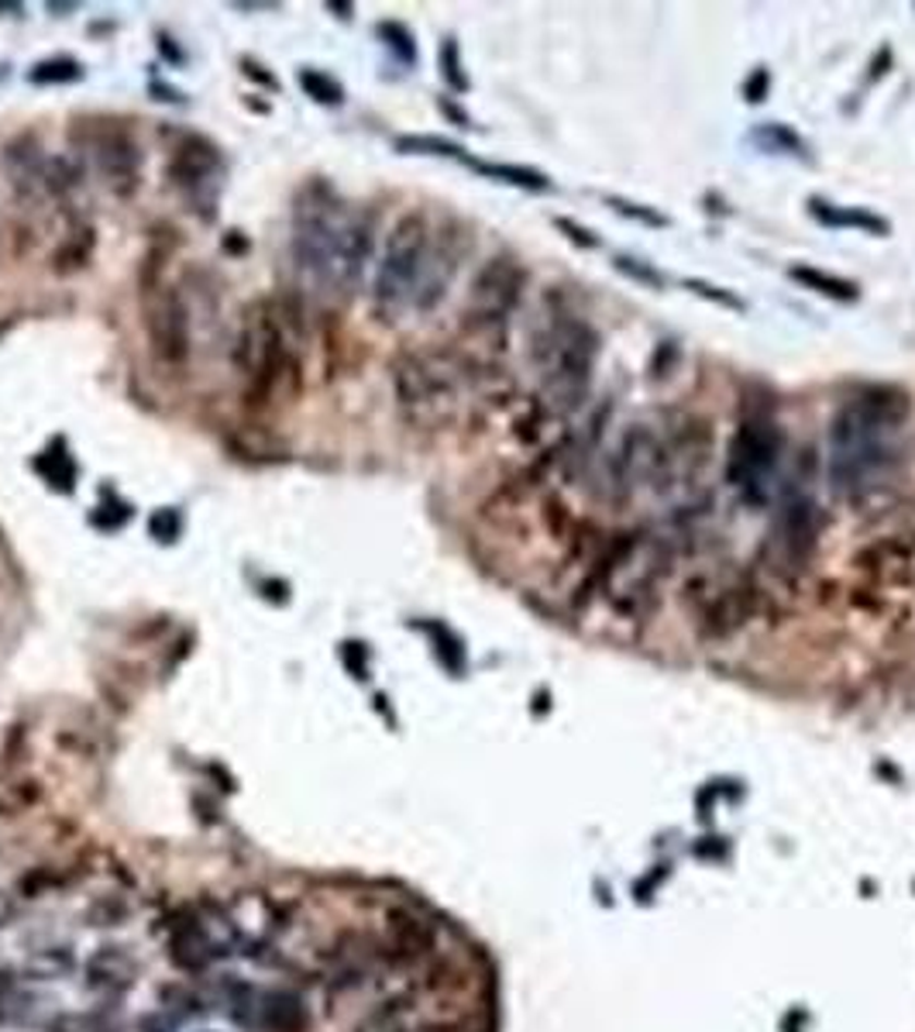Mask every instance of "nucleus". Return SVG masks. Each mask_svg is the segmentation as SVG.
Listing matches in <instances>:
<instances>
[{"mask_svg":"<svg viewBox=\"0 0 915 1032\" xmlns=\"http://www.w3.org/2000/svg\"><path fill=\"white\" fill-rule=\"evenodd\" d=\"M376 248L373 221L347 207L334 186L307 183L293 204V262L310 290L347 296L358 290Z\"/></svg>","mask_w":915,"mask_h":1032,"instance_id":"1","label":"nucleus"},{"mask_svg":"<svg viewBox=\"0 0 915 1032\" xmlns=\"http://www.w3.org/2000/svg\"><path fill=\"white\" fill-rule=\"evenodd\" d=\"M908 403L895 389H867L850 400L830 424V486L861 496L881 486L899 465V434Z\"/></svg>","mask_w":915,"mask_h":1032,"instance_id":"2","label":"nucleus"},{"mask_svg":"<svg viewBox=\"0 0 915 1032\" xmlns=\"http://www.w3.org/2000/svg\"><path fill=\"white\" fill-rule=\"evenodd\" d=\"M530 351L548 400L561 413L575 410L588 392V379H593L599 359L596 327L572 314H551L534 331Z\"/></svg>","mask_w":915,"mask_h":1032,"instance_id":"3","label":"nucleus"},{"mask_svg":"<svg viewBox=\"0 0 915 1032\" xmlns=\"http://www.w3.org/2000/svg\"><path fill=\"white\" fill-rule=\"evenodd\" d=\"M434 234L424 214H403L386 234L382 262L376 272V303L379 311L396 314L403 306H417L424 276L430 266Z\"/></svg>","mask_w":915,"mask_h":1032,"instance_id":"4","label":"nucleus"},{"mask_svg":"<svg viewBox=\"0 0 915 1032\" xmlns=\"http://www.w3.org/2000/svg\"><path fill=\"white\" fill-rule=\"evenodd\" d=\"M781 430L768 416H747L730 437L727 448V482L754 507L768 502L771 475L781 461Z\"/></svg>","mask_w":915,"mask_h":1032,"instance_id":"5","label":"nucleus"},{"mask_svg":"<svg viewBox=\"0 0 915 1032\" xmlns=\"http://www.w3.org/2000/svg\"><path fill=\"white\" fill-rule=\"evenodd\" d=\"M234 362L242 368V376H248L252 397H266L279 376L282 362H286V355H282V335L269 303L248 306V314L242 320V335H237Z\"/></svg>","mask_w":915,"mask_h":1032,"instance_id":"6","label":"nucleus"},{"mask_svg":"<svg viewBox=\"0 0 915 1032\" xmlns=\"http://www.w3.org/2000/svg\"><path fill=\"white\" fill-rule=\"evenodd\" d=\"M145 331L151 355L162 365L180 368L190 351H193V324H190V306L172 287H151L145 290Z\"/></svg>","mask_w":915,"mask_h":1032,"instance_id":"7","label":"nucleus"},{"mask_svg":"<svg viewBox=\"0 0 915 1032\" xmlns=\"http://www.w3.org/2000/svg\"><path fill=\"white\" fill-rule=\"evenodd\" d=\"M523 282H527V272H523L513 258H489L472 279L468 320H475L478 327L503 324L516 311V303L523 296Z\"/></svg>","mask_w":915,"mask_h":1032,"instance_id":"8","label":"nucleus"},{"mask_svg":"<svg viewBox=\"0 0 915 1032\" xmlns=\"http://www.w3.org/2000/svg\"><path fill=\"white\" fill-rule=\"evenodd\" d=\"M816 507L813 499L805 496H789L781 502L778 510V520L768 534V547L774 555V568L781 572H798V568L813 558V547H816Z\"/></svg>","mask_w":915,"mask_h":1032,"instance_id":"9","label":"nucleus"},{"mask_svg":"<svg viewBox=\"0 0 915 1032\" xmlns=\"http://www.w3.org/2000/svg\"><path fill=\"white\" fill-rule=\"evenodd\" d=\"M90 156L97 162V172L103 175V183L111 186L118 196H131L138 190L142 151H138V142L131 138L121 124L100 121V128L90 138Z\"/></svg>","mask_w":915,"mask_h":1032,"instance_id":"10","label":"nucleus"},{"mask_svg":"<svg viewBox=\"0 0 915 1032\" xmlns=\"http://www.w3.org/2000/svg\"><path fill=\"white\" fill-rule=\"evenodd\" d=\"M221 169V148L204 135H186L169 156V180L180 186L193 204L213 201V175Z\"/></svg>","mask_w":915,"mask_h":1032,"instance_id":"11","label":"nucleus"},{"mask_svg":"<svg viewBox=\"0 0 915 1032\" xmlns=\"http://www.w3.org/2000/svg\"><path fill=\"white\" fill-rule=\"evenodd\" d=\"M46 148H41L38 135H32V131H21V135H14L0 148V169H4L8 183L25 196L46 193Z\"/></svg>","mask_w":915,"mask_h":1032,"instance_id":"12","label":"nucleus"},{"mask_svg":"<svg viewBox=\"0 0 915 1032\" xmlns=\"http://www.w3.org/2000/svg\"><path fill=\"white\" fill-rule=\"evenodd\" d=\"M255 1008H258V1022L272 1032H300L307 1025V1008H303V1001L293 992H272Z\"/></svg>","mask_w":915,"mask_h":1032,"instance_id":"13","label":"nucleus"},{"mask_svg":"<svg viewBox=\"0 0 915 1032\" xmlns=\"http://www.w3.org/2000/svg\"><path fill=\"white\" fill-rule=\"evenodd\" d=\"M809 210L813 217L822 224V228H857V231H867V234H888V221L870 210H861V207H837V204H822V201H809Z\"/></svg>","mask_w":915,"mask_h":1032,"instance_id":"14","label":"nucleus"},{"mask_svg":"<svg viewBox=\"0 0 915 1032\" xmlns=\"http://www.w3.org/2000/svg\"><path fill=\"white\" fill-rule=\"evenodd\" d=\"M789 276L798 282V287L813 290V293H819V296L840 300V303H854V300L861 296L857 282L840 279V276H830V272H822V269H816V266H792Z\"/></svg>","mask_w":915,"mask_h":1032,"instance_id":"15","label":"nucleus"},{"mask_svg":"<svg viewBox=\"0 0 915 1032\" xmlns=\"http://www.w3.org/2000/svg\"><path fill=\"white\" fill-rule=\"evenodd\" d=\"M465 162L478 172L486 175V180H496V183H507V186H520V190H551V180L544 175L540 169H530V166H503V162H478V159H468Z\"/></svg>","mask_w":915,"mask_h":1032,"instance_id":"16","label":"nucleus"},{"mask_svg":"<svg viewBox=\"0 0 915 1032\" xmlns=\"http://www.w3.org/2000/svg\"><path fill=\"white\" fill-rule=\"evenodd\" d=\"M296 83L300 90L307 94L314 104L320 107H341L344 104V86L327 73V70H314V65H300L296 70Z\"/></svg>","mask_w":915,"mask_h":1032,"instance_id":"17","label":"nucleus"},{"mask_svg":"<svg viewBox=\"0 0 915 1032\" xmlns=\"http://www.w3.org/2000/svg\"><path fill=\"white\" fill-rule=\"evenodd\" d=\"M76 80H83V62L73 59V56L38 59L28 70V83L32 86H65V83H76Z\"/></svg>","mask_w":915,"mask_h":1032,"instance_id":"18","label":"nucleus"},{"mask_svg":"<svg viewBox=\"0 0 915 1032\" xmlns=\"http://www.w3.org/2000/svg\"><path fill=\"white\" fill-rule=\"evenodd\" d=\"M396 151L403 156H441V159H465V148L457 142H448V138H438V135H400L396 142Z\"/></svg>","mask_w":915,"mask_h":1032,"instance_id":"19","label":"nucleus"},{"mask_svg":"<svg viewBox=\"0 0 915 1032\" xmlns=\"http://www.w3.org/2000/svg\"><path fill=\"white\" fill-rule=\"evenodd\" d=\"M424 630L430 633L434 641V654L441 657V665L451 671V675H462L465 671V644L457 641V633L444 623H424Z\"/></svg>","mask_w":915,"mask_h":1032,"instance_id":"20","label":"nucleus"},{"mask_svg":"<svg viewBox=\"0 0 915 1032\" xmlns=\"http://www.w3.org/2000/svg\"><path fill=\"white\" fill-rule=\"evenodd\" d=\"M362 1032H438V1029H430V1025L413 1019L406 1005H389L379 1016L368 1019L362 1025Z\"/></svg>","mask_w":915,"mask_h":1032,"instance_id":"21","label":"nucleus"},{"mask_svg":"<svg viewBox=\"0 0 915 1032\" xmlns=\"http://www.w3.org/2000/svg\"><path fill=\"white\" fill-rule=\"evenodd\" d=\"M376 35L386 41V49L396 56L403 65H413L417 62V46H413V32L403 28L400 21H379L376 25Z\"/></svg>","mask_w":915,"mask_h":1032,"instance_id":"22","label":"nucleus"},{"mask_svg":"<svg viewBox=\"0 0 915 1032\" xmlns=\"http://www.w3.org/2000/svg\"><path fill=\"white\" fill-rule=\"evenodd\" d=\"M438 62H441V76H444V83L451 86V90L465 94L472 83H468V73H465V65H462V52H457V41H454V38H444Z\"/></svg>","mask_w":915,"mask_h":1032,"instance_id":"23","label":"nucleus"},{"mask_svg":"<svg viewBox=\"0 0 915 1032\" xmlns=\"http://www.w3.org/2000/svg\"><path fill=\"white\" fill-rule=\"evenodd\" d=\"M148 534L156 544H176L183 537V513L176 507H162L151 513L148 520Z\"/></svg>","mask_w":915,"mask_h":1032,"instance_id":"24","label":"nucleus"},{"mask_svg":"<svg viewBox=\"0 0 915 1032\" xmlns=\"http://www.w3.org/2000/svg\"><path fill=\"white\" fill-rule=\"evenodd\" d=\"M59 448H62V441H59ZM46 451V461H52V472L46 475L49 478V486H56V489H62V493H70L73 489V478H76V465H73V458L65 454V451Z\"/></svg>","mask_w":915,"mask_h":1032,"instance_id":"25","label":"nucleus"},{"mask_svg":"<svg viewBox=\"0 0 915 1032\" xmlns=\"http://www.w3.org/2000/svg\"><path fill=\"white\" fill-rule=\"evenodd\" d=\"M685 290H692L695 296H703V300H709V303H716V306H730V311H744V300L740 296H733L730 290H719V287H712V282H706V279H685Z\"/></svg>","mask_w":915,"mask_h":1032,"instance_id":"26","label":"nucleus"},{"mask_svg":"<svg viewBox=\"0 0 915 1032\" xmlns=\"http://www.w3.org/2000/svg\"><path fill=\"white\" fill-rule=\"evenodd\" d=\"M606 204L613 207L617 214H623V217H634V221H640V224H650V228H664L668 224V217H661L658 210H650L644 204H630V201H623V196H609Z\"/></svg>","mask_w":915,"mask_h":1032,"instance_id":"27","label":"nucleus"},{"mask_svg":"<svg viewBox=\"0 0 915 1032\" xmlns=\"http://www.w3.org/2000/svg\"><path fill=\"white\" fill-rule=\"evenodd\" d=\"M613 266L623 272V276H630L634 282H644V287H654V290H661L664 287V279H661V272L658 269H650V266H637L634 258H626V255H620Z\"/></svg>","mask_w":915,"mask_h":1032,"instance_id":"28","label":"nucleus"},{"mask_svg":"<svg viewBox=\"0 0 915 1032\" xmlns=\"http://www.w3.org/2000/svg\"><path fill=\"white\" fill-rule=\"evenodd\" d=\"M757 142H760V145H768V148H778V145H789L792 151H798V148H802L798 135H795V131L784 128V124H765V128L757 131Z\"/></svg>","mask_w":915,"mask_h":1032,"instance_id":"29","label":"nucleus"},{"mask_svg":"<svg viewBox=\"0 0 915 1032\" xmlns=\"http://www.w3.org/2000/svg\"><path fill=\"white\" fill-rule=\"evenodd\" d=\"M768 86H771V73L765 70V65H757V70L747 76V83H744V100L747 104H760L768 97Z\"/></svg>","mask_w":915,"mask_h":1032,"instance_id":"30","label":"nucleus"},{"mask_svg":"<svg viewBox=\"0 0 915 1032\" xmlns=\"http://www.w3.org/2000/svg\"><path fill=\"white\" fill-rule=\"evenodd\" d=\"M554 228L558 231H569V238L575 241V245H582V248H596L599 245V238L588 231V228H578L575 221H569V217H554Z\"/></svg>","mask_w":915,"mask_h":1032,"instance_id":"31","label":"nucleus"},{"mask_svg":"<svg viewBox=\"0 0 915 1032\" xmlns=\"http://www.w3.org/2000/svg\"><path fill=\"white\" fill-rule=\"evenodd\" d=\"M365 657H368V651H365V644H344V661H347V671H355V678H368V665H365Z\"/></svg>","mask_w":915,"mask_h":1032,"instance_id":"32","label":"nucleus"},{"mask_svg":"<svg viewBox=\"0 0 915 1032\" xmlns=\"http://www.w3.org/2000/svg\"><path fill=\"white\" fill-rule=\"evenodd\" d=\"M242 73H245V76H252L255 83H261V86H266V90H279V80H276L272 73L261 70V65H258V62H252V59H242Z\"/></svg>","mask_w":915,"mask_h":1032,"instance_id":"33","label":"nucleus"},{"mask_svg":"<svg viewBox=\"0 0 915 1032\" xmlns=\"http://www.w3.org/2000/svg\"><path fill=\"white\" fill-rule=\"evenodd\" d=\"M162 49H166V56H169L172 62H180V59H183V52H180L176 46H172V38H166V35H159V52H162Z\"/></svg>","mask_w":915,"mask_h":1032,"instance_id":"34","label":"nucleus"},{"mask_svg":"<svg viewBox=\"0 0 915 1032\" xmlns=\"http://www.w3.org/2000/svg\"><path fill=\"white\" fill-rule=\"evenodd\" d=\"M441 107H444V114H451V118H454L457 124H462V128H468V114H462V111H457L454 104H441Z\"/></svg>","mask_w":915,"mask_h":1032,"instance_id":"35","label":"nucleus"},{"mask_svg":"<svg viewBox=\"0 0 915 1032\" xmlns=\"http://www.w3.org/2000/svg\"><path fill=\"white\" fill-rule=\"evenodd\" d=\"M8 76H11V62H4V59H0V83H4Z\"/></svg>","mask_w":915,"mask_h":1032,"instance_id":"36","label":"nucleus"}]
</instances>
